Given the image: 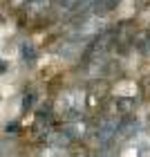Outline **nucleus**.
Segmentation results:
<instances>
[{
  "label": "nucleus",
  "instance_id": "nucleus-1",
  "mask_svg": "<svg viewBox=\"0 0 150 157\" xmlns=\"http://www.w3.org/2000/svg\"><path fill=\"white\" fill-rule=\"evenodd\" d=\"M83 103L85 97L81 90H65L56 101V108H58V115H63L67 121H78L83 115Z\"/></svg>",
  "mask_w": 150,
  "mask_h": 157
},
{
  "label": "nucleus",
  "instance_id": "nucleus-2",
  "mask_svg": "<svg viewBox=\"0 0 150 157\" xmlns=\"http://www.w3.org/2000/svg\"><path fill=\"white\" fill-rule=\"evenodd\" d=\"M119 126H121V119L117 117H105L96 128V141L101 146H108L112 139H117V132H119Z\"/></svg>",
  "mask_w": 150,
  "mask_h": 157
},
{
  "label": "nucleus",
  "instance_id": "nucleus-3",
  "mask_svg": "<svg viewBox=\"0 0 150 157\" xmlns=\"http://www.w3.org/2000/svg\"><path fill=\"white\" fill-rule=\"evenodd\" d=\"M117 5H119V0H92V2H90L94 16H105V13L112 11Z\"/></svg>",
  "mask_w": 150,
  "mask_h": 157
},
{
  "label": "nucleus",
  "instance_id": "nucleus-4",
  "mask_svg": "<svg viewBox=\"0 0 150 157\" xmlns=\"http://www.w3.org/2000/svg\"><path fill=\"white\" fill-rule=\"evenodd\" d=\"M18 52H20V59H23L25 63H34L36 61V47H34L32 40H23L20 47H18Z\"/></svg>",
  "mask_w": 150,
  "mask_h": 157
},
{
  "label": "nucleus",
  "instance_id": "nucleus-5",
  "mask_svg": "<svg viewBox=\"0 0 150 157\" xmlns=\"http://www.w3.org/2000/svg\"><path fill=\"white\" fill-rule=\"evenodd\" d=\"M137 121L134 119H121V126H119V132H117V137L119 139H128V137H132V132L137 130Z\"/></svg>",
  "mask_w": 150,
  "mask_h": 157
},
{
  "label": "nucleus",
  "instance_id": "nucleus-6",
  "mask_svg": "<svg viewBox=\"0 0 150 157\" xmlns=\"http://www.w3.org/2000/svg\"><path fill=\"white\" fill-rule=\"evenodd\" d=\"M32 103H34V94H32V92H27L25 99H23V110H29Z\"/></svg>",
  "mask_w": 150,
  "mask_h": 157
},
{
  "label": "nucleus",
  "instance_id": "nucleus-7",
  "mask_svg": "<svg viewBox=\"0 0 150 157\" xmlns=\"http://www.w3.org/2000/svg\"><path fill=\"white\" fill-rule=\"evenodd\" d=\"M141 52L150 56V34H148V36L144 38V43H141Z\"/></svg>",
  "mask_w": 150,
  "mask_h": 157
},
{
  "label": "nucleus",
  "instance_id": "nucleus-8",
  "mask_svg": "<svg viewBox=\"0 0 150 157\" xmlns=\"http://www.w3.org/2000/svg\"><path fill=\"white\" fill-rule=\"evenodd\" d=\"M101 157H108V153H103V155H101Z\"/></svg>",
  "mask_w": 150,
  "mask_h": 157
}]
</instances>
